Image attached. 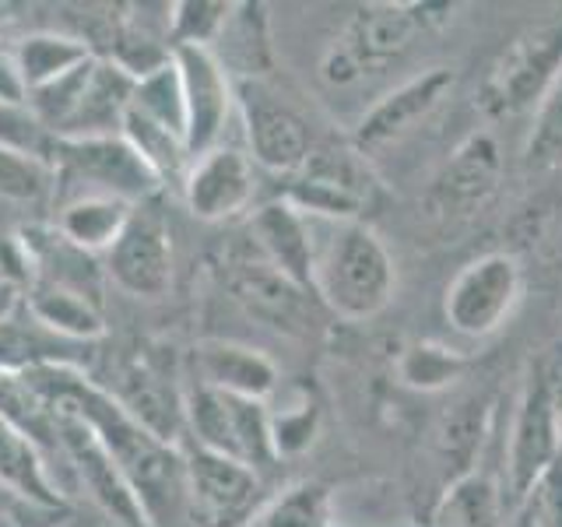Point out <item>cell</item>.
Segmentation results:
<instances>
[{
	"mask_svg": "<svg viewBox=\"0 0 562 527\" xmlns=\"http://www.w3.org/2000/svg\"><path fill=\"white\" fill-rule=\"evenodd\" d=\"M25 377L46 397L70 404L88 422V429L99 436V444L134 489L148 527H193L187 461L180 444H166V439L148 433L105 386L92 383L64 362L25 369Z\"/></svg>",
	"mask_w": 562,
	"mask_h": 527,
	"instance_id": "6da1fadb",
	"label": "cell"
},
{
	"mask_svg": "<svg viewBox=\"0 0 562 527\" xmlns=\"http://www.w3.org/2000/svg\"><path fill=\"white\" fill-rule=\"evenodd\" d=\"M313 228V274L310 289L348 321L380 313L394 295V260L373 228L362 222L310 218Z\"/></svg>",
	"mask_w": 562,
	"mask_h": 527,
	"instance_id": "7a4b0ae2",
	"label": "cell"
},
{
	"mask_svg": "<svg viewBox=\"0 0 562 527\" xmlns=\"http://www.w3.org/2000/svg\"><path fill=\"white\" fill-rule=\"evenodd\" d=\"M562 457V351L552 348L531 362L524 394L517 404L514 429H509L506 471L509 492L524 503Z\"/></svg>",
	"mask_w": 562,
	"mask_h": 527,
	"instance_id": "3957f363",
	"label": "cell"
},
{
	"mask_svg": "<svg viewBox=\"0 0 562 527\" xmlns=\"http://www.w3.org/2000/svg\"><path fill=\"white\" fill-rule=\"evenodd\" d=\"M183 429L190 433L193 447L239 461L257 474L278 461L271 412L263 401L222 394L198 383L183 397Z\"/></svg>",
	"mask_w": 562,
	"mask_h": 527,
	"instance_id": "277c9868",
	"label": "cell"
},
{
	"mask_svg": "<svg viewBox=\"0 0 562 527\" xmlns=\"http://www.w3.org/2000/svg\"><path fill=\"white\" fill-rule=\"evenodd\" d=\"M46 158L57 180L78 183L75 198H113L137 208L148 204L151 193H158V187H162L123 134L49 137Z\"/></svg>",
	"mask_w": 562,
	"mask_h": 527,
	"instance_id": "5b68a950",
	"label": "cell"
},
{
	"mask_svg": "<svg viewBox=\"0 0 562 527\" xmlns=\"http://www.w3.org/2000/svg\"><path fill=\"white\" fill-rule=\"evenodd\" d=\"M57 412V444H60V464L67 468L70 479L85 489V496L95 503L99 514L110 520L113 527H148L145 509H140L134 489L123 479V471L105 447L99 444V436L88 429V422L64 401H53Z\"/></svg>",
	"mask_w": 562,
	"mask_h": 527,
	"instance_id": "8992f818",
	"label": "cell"
},
{
	"mask_svg": "<svg viewBox=\"0 0 562 527\" xmlns=\"http://www.w3.org/2000/svg\"><path fill=\"white\" fill-rule=\"evenodd\" d=\"M376 193V180L366 166V155L321 148L310 152L306 166L292 176L285 201L306 218L324 222H359Z\"/></svg>",
	"mask_w": 562,
	"mask_h": 527,
	"instance_id": "52a82bcc",
	"label": "cell"
},
{
	"mask_svg": "<svg viewBox=\"0 0 562 527\" xmlns=\"http://www.w3.org/2000/svg\"><path fill=\"white\" fill-rule=\"evenodd\" d=\"M562 70V22L538 25L503 53L482 88V110L492 116L538 105Z\"/></svg>",
	"mask_w": 562,
	"mask_h": 527,
	"instance_id": "ba28073f",
	"label": "cell"
},
{
	"mask_svg": "<svg viewBox=\"0 0 562 527\" xmlns=\"http://www.w3.org/2000/svg\"><path fill=\"white\" fill-rule=\"evenodd\" d=\"M190 524L193 527H246L260 509V474L201 447H183Z\"/></svg>",
	"mask_w": 562,
	"mask_h": 527,
	"instance_id": "9c48e42d",
	"label": "cell"
},
{
	"mask_svg": "<svg viewBox=\"0 0 562 527\" xmlns=\"http://www.w3.org/2000/svg\"><path fill=\"white\" fill-rule=\"evenodd\" d=\"M520 299V268L514 257L488 254L453 278L447 289V321L468 338H488Z\"/></svg>",
	"mask_w": 562,
	"mask_h": 527,
	"instance_id": "30bf717a",
	"label": "cell"
},
{
	"mask_svg": "<svg viewBox=\"0 0 562 527\" xmlns=\"http://www.w3.org/2000/svg\"><path fill=\"white\" fill-rule=\"evenodd\" d=\"M172 57L180 67L187 102V148L190 158H198L204 152L222 148L225 127L236 110L233 78L207 46H180L172 49Z\"/></svg>",
	"mask_w": 562,
	"mask_h": 527,
	"instance_id": "8fae6325",
	"label": "cell"
},
{
	"mask_svg": "<svg viewBox=\"0 0 562 527\" xmlns=\"http://www.w3.org/2000/svg\"><path fill=\"white\" fill-rule=\"evenodd\" d=\"M105 274L134 299H162L172 285V236L166 218L148 204H137L127 228L105 254Z\"/></svg>",
	"mask_w": 562,
	"mask_h": 527,
	"instance_id": "7c38bea8",
	"label": "cell"
},
{
	"mask_svg": "<svg viewBox=\"0 0 562 527\" xmlns=\"http://www.w3.org/2000/svg\"><path fill=\"white\" fill-rule=\"evenodd\" d=\"M243 110V127H246V145H250L254 166L295 176L306 166V158L313 152V141L303 116L289 110L285 102L274 99L271 92H263L260 85L246 81L239 96Z\"/></svg>",
	"mask_w": 562,
	"mask_h": 527,
	"instance_id": "4fadbf2b",
	"label": "cell"
},
{
	"mask_svg": "<svg viewBox=\"0 0 562 527\" xmlns=\"http://www.w3.org/2000/svg\"><path fill=\"white\" fill-rule=\"evenodd\" d=\"M257 169L254 158L239 148H215L190 162L183 180V201L193 218L201 222H228L254 204Z\"/></svg>",
	"mask_w": 562,
	"mask_h": 527,
	"instance_id": "5bb4252c",
	"label": "cell"
},
{
	"mask_svg": "<svg viewBox=\"0 0 562 527\" xmlns=\"http://www.w3.org/2000/svg\"><path fill=\"white\" fill-rule=\"evenodd\" d=\"M503 158L492 134H471L461 148L450 155V162L432 176L426 208L429 215H471L479 211L499 187Z\"/></svg>",
	"mask_w": 562,
	"mask_h": 527,
	"instance_id": "9a60e30c",
	"label": "cell"
},
{
	"mask_svg": "<svg viewBox=\"0 0 562 527\" xmlns=\"http://www.w3.org/2000/svg\"><path fill=\"white\" fill-rule=\"evenodd\" d=\"M225 289L236 303L268 327L295 334L306 324V289H299L263 257H236L225 264Z\"/></svg>",
	"mask_w": 562,
	"mask_h": 527,
	"instance_id": "2e32d148",
	"label": "cell"
},
{
	"mask_svg": "<svg viewBox=\"0 0 562 527\" xmlns=\"http://www.w3.org/2000/svg\"><path fill=\"white\" fill-rule=\"evenodd\" d=\"M450 88H453V75L447 67H432L422 78H412L408 85L394 88L391 96L380 99L373 110L362 116L356 131V148L366 155L404 137L418 120H426L436 105L443 102Z\"/></svg>",
	"mask_w": 562,
	"mask_h": 527,
	"instance_id": "e0dca14e",
	"label": "cell"
},
{
	"mask_svg": "<svg viewBox=\"0 0 562 527\" xmlns=\"http://www.w3.org/2000/svg\"><path fill=\"white\" fill-rule=\"evenodd\" d=\"M250 243L257 246V257H263L271 268L295 281L299 289L313 292V228L310 218L299 215L289 201H274L257 211L250 218Z\"/></svg>",
	"mask_w": 562,
	"mask_h": 527,
	"instance_id": "ac0fdd59",
	"label": "cell"
},
{
	"mask_svg": "<svg viewBox=\"0 0 562 527\" xmlns=\"http://www.w3.org/2000/svg\"><path fill=\"white\" fill-rule=\"evenodd\" d=\"M193 366H198V383L211 391L268 401L278 391V366L257 348L228 345V341H204L193 351Z\"/></svg>",
	"mask_w": 562,
	"mask_h": 527,
	"instance_id": "d6986e66",
	"label": "cell"
},
{
	"mask_svg": "<svg viewBox=\"0 0 562 527\" xmlns=\"http://www.w3.org/2000/svg\"><path fill=\"white\" fill-rule=\"evenodd\" d=\"M415 29L418 22H415V14H408V8H394V4L362 8L348 22L338 49L351 60V67H356L359 75H366V70L391 64L397 53L408 49Z\"/></svg>",
	"mask_w": 562,
	"mask_h": 527,
	"instance_id": "ffe728a7",
	"label": "cell"
},
{
	"mask_svg": "<svg viewBox=\"0 0 562 527\" xmlns=\"http://www.w3.org/2000/svg\"><path fill=\"white\" fill-rule=\"evenodd\" d=\"M22 303L35 321V327L57 334L64 341H95L105 334L102 306H99V299H92L88 292L32 278Z\"/></svg>",
	"mask_w": 562,
	"mask_h": 527,
	"instance_id": "44dd1931",
	"label": "cell"
},
{
	"mask_svg": "<svg viewBox=\"0 0 562 527\" xmlns=\"http://www.w3.org/2000/svg\"><path fill=\"white\" fill-rule=\"evenodd\" d=\"M0 485L43 509H57L67 500V492L53 479L49 457L4 415H0Z\"/></svg>",
	"mask_w": 562,
	"mask_h": 527,
	"instance_id": "7402d4cb",
	"label": "cell"
},
{
	"mask_svg": "<svg viewBox=\"0 0 562 527\" xmlns=\"http://www.w3.org/2000/svg\"><path fill=\"white\" fill-rule=\"evenodd\" d=\"M134 215V204L113 198H70L60 204L57 233L75 246V250L95 257L110 254L120 233L127 228Z\"/></svg>",
	"mask_w": 562,
	"mask_h": 527,
	"instance_id": "603a6c76",
	"label": "cell"
},
{
	"mask_svg": "<svg viewBox=\"0 0 562 527\" xmlns=\"http://www.w3.org/2000/svg\"><path fill=\"white\" fill-rule=\"evenodd\" d=\"M123 408H127L140 426L155 433L166 444H180L183 433V397L172 394V386H166L162 377H155L151 369L134 366L123 373L120 391H110Z\"/></svg>",
	"mask_w": 562,
	"mask_h": 527,
	"instance_id": "cb8c5ba5",
	"label": "cell"
},
{
	"mask_svg": "<svg viewBox=\"0 0 562 527\" xmlns=\"http://www.w3.org/2000/svg\"><path fill=\"white\" fill-rule=\"evenodd\" d=\"M18 75H22L25 92H40V88H49L53 81L67 78L70 70H78L81 64H88L95 57L88 43L75 40V35H60V32H35L25 35L18 49L11 53Z\"/></svg>",
	"mask_w": 562,
	"mask_h": 527,
	"instance_id": "d4e9b609",
	"label": "cell"
},
{
	"mask_svg": "<svg viewBox=\"0 0 562 527\" xmlns=\"http://www.w3.org/2000/svg\"><path fill=\"white\" fill-rule=\"evenodd\" d=\"M131 110L187 141V102H183V81L176 57H169L166 64H158L155 70L134 81Z\"/></svg>",
	"mask_w": 562,
	"mask_h": 527,
	"instance_id": "484cf974",
	"label": "cell"
},
{
	"mask_svg": "<svg viewBox=\"0 0 562 527\" xmlns=\"http://www.w3.org/2000/svg\"><path fill=\"white\" fill-rule=\"evenodd\" d=\"M57 187V176L46 155H32L22 148L0 145V201L35 204Z\"/></svg>",
	"mask_w": 562,
	"mask_h": 527,
	"instance_id": "4316f807",
	"label": "cell"
},
{
	"mask_svg": "<svg viewBox=\"0 0 562 527\" xmlns=\"http://www.w3.org/2000/svg\"><path fill=\"white\" fill-rule=\"evenodd\" d=\"M233 18V4H215V0H187V4L169 8V43L180 46H207L222 40V32Z\"/></svg>",
	"mask_w": 562,
	"mask_h": 527,
	"instance_id": "83f0119b",
	"label": "cell"
},
{
	"mask_svg": "<svg viewBox=\"0 0 562 527\" xmlns=\"http://www.w3.org/2000/svg\"><path fill=\"white\" fill-rule=\"evenodd\" d=\"M327 492L321 485H295L285 496L263 503L246 527H324Z\"/></svg>",
	"mask_w": 562,
	"mask_h": 527,
	"instance_id": "f1b7e54d",
	"label": "cell"
},
{
	"mask_svg": "<svg viewBox=\"0 0 562 527\" xmlns=\"http://www.w3.org/2000/svg\"><path fill=\"white\" fill-rule=\"evenodd\" d=\"M524 158L531 169L562 166V70L538 102L535 127H531V137H527Z\"/></svg>",
	"mask_w": 562,
	"mask_h": 527,
	"instance_id": "f546056e",
	"label": "cell"
},
{
	"mask_svg": "<svg viewBox=\"0 0 562 527\" xmlns=\"http://www.w3.org/2000/svg\"><path fill=\"white\" fill-rule=\"evenodd\" d=\"M457 369H461V359L436 345H415L408 356L401 359L404 383L418 386V391H436V386L450 383L457 377Z\"/></svg>",
	"mask_w": 562,
	"mask_h": 527,
	"instance_id": "4dcf8cb0",
	"label": "cell"
},
{
	"mask_svg": "<svg viewBox=\"0 0 562 527\" xmlns=\"http://www.w3.org/2000/svg\"><path fill=\"white\" fill-rule=\"evenodd\" d=\"M450 520L453 527H496V500L482 479H468L450 492Z\"/></svg>",
	"mask_w": 562,
	"mask_h": 527,
	"instance_id": "1f68e13d",
	"label": "cell"
},
{
	"mask_svg": "<svg viewBox=\"0 0 562 527\" xmlns=\"http://www.w3.org/2000/svg\"><path fill=\"white\" fill-rule=\"evenodd\" d=\"M316 429V408L313 404H299V408H285L281 415L271 412V436H274V453L278 457H295L313 444Z\"/></svg>",
	"mask_w": 562,
	"mask_h": 527,
	"instance_id": "d6a6232c",
	"label": "cell"
},
{
	"mask_svg": "<svg viewBox=\"0 0 562 527\" xmlns=\"http://www.w3.org/2000/svg\"><path fill=\"white\" fill-rule=\"evenodd\" d=\"M0 145L22 148L32 155H46L49 152V134L35 123L29 113V105H4L0 102Z\"/></svg>",
	"mask_w": 562,
	"mask_h": 527,
	"instance_id": "836d02e7",
	"label": "cell"
},
{
	"mask_svg": "<svg viewBox=\"0 0 562 527\" xmlns=\"http://www.w3.org/2000/svg\"><path fill=\"white\" fill-rule=\"evenodd\" d=\"M538 527H562V457L541 474L531 496L524 500Z\"/></svg>",
	"mask_w": 562,
	"mask_h": 527,
	"instance_id": "e575fe53",
	"label": "cell"
},
{
	"mask_svg": "<svg viewBox=\"0 0 562 527\" xmlns=\"http://www.w3.org/2000/svg\"><path fill=\"white\" fill-rule=\"evenodd\" d=\"M0 102L29 105V92L22 85V75H18V67H14V57H4V53H0Z\"/></svg>",
	"mask_w": 562,
	"mask_h": 527,
	"instance_id": "d590c367",
	"label": "cell"
},
{
	"mask_svg": "<svg viewBox=\"0 0 562 527\" xmlns=\"http://www.w3.org/2000/svg\"><path fill=\"white\" fill-rule=\"evenodd\" d=\"M18 306H22V289L14 285V278H8L4 271H0V327L11 321Z\"/></svg>",
	"mask_w": 562,
	"mask_h": 527,
	"instance_id": "8d00e7d4",
	"label": "cell"
},
{
	"mask_svg": "<svg viewBox=\"0 0 562 527\" xmlns=\"http://www.w3.org/2000/svg\"><path fill=\"white\" fill-rule=\"evenodd\" d=\"M514 527H538V524H535V517H531V509H527V506H524V509H520V517H517V524H514Z\"/></svg>",
	"mask_w": 562,
	"mask_h": 527,
	"instance_id": "74e56055",
	"label": "cell"
},
{
	"mask_svg": "<svg viewBox=\"0 0 562 527\" xmlns=\"http://www.w3.org/2000/svg\"><path fill=\"white\" fill-rule=\"evenodd\" d=\"M0 527H14V524H11V520H8L4 514H0Z\"/></svg>",
	"mask_w": 562,
	"mask_h": 527,
	"instance_id": "f35d334b",
	"label": "cell"
}]
</instances>
